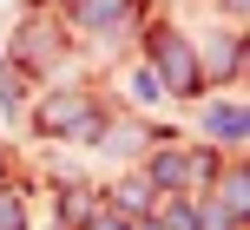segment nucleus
Instances as JSON below:
<instances>
[{"label": "nucleus", "mask_w": 250, "mask_h": 230, "mask_svg": "<svg viewBox=\"0 0 250 230\" xmlns=\"http://www.w3.org/2000/svg\"><path fill=\"white\" fill-rule=\"evenodd\" d=\"M99 230H125V224H105V217H99Z\"/></svg>", "instance_id": "2"}, {"label": "nucleus", "mask_w": 250, "mask_h": 230, "mask_svg": "<svg viewBox=\"0 0 250 230\" xmlns=\"http://www.w3.org/2000/svg\"><path fill=\"white\" fill-rule=\"evenodd\" d=\"M20 224V204H7V197H0V230H13Z\"/></svg>", "instance_id": "1"}]
</instances>
